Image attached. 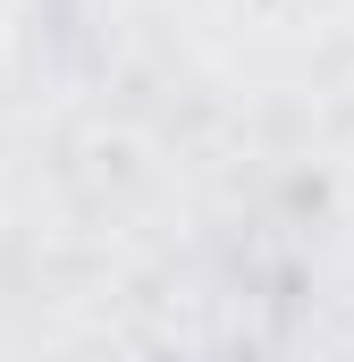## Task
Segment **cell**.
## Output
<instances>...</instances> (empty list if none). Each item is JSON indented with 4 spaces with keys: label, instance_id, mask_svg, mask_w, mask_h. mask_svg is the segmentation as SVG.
Masks as SVG:
<instances>
[{
    "label": "cell",
    "instance_id": "1",
    "mask_svg": "<svg viewBox=\"0 0 354 362\" xmlns=\"http://www.w3.org/2000/svg\"><path fill=\"white\" fill-rule=\"evenodd\" d=\"M0 8H8V0H0Z\"/></svg>",
    "mask_w": 354,
    "mask_h": 362
}]
</instances>
